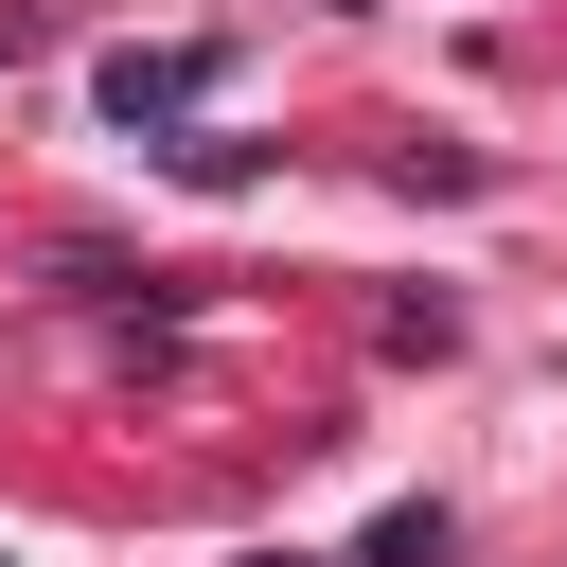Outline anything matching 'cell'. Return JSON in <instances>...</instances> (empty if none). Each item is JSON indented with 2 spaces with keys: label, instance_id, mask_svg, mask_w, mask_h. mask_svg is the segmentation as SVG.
Instances as JSON below:
<instances>
[{
  "label": "cell",
  "instance_id": "7a4b0ae2",
  "mask_svg": "<svg viewBox=\"0 0 567 567\" xmlns=\"http://www.w3.org/2000/svg\"><path fill=\"white\" fill-rule=\"evenodd\" d=\"M443 549H461V532H443V514H390V532H372V549H354V567H443Z\"/></svg>",
  "mask_w": 567,
  "mask_h": 567
},
{
  "label": "cell",
  "instance_id": "6da1fadb",
  "mask_svg": "<svg viewBox=\"0 0 567 567\" xmlns=\"http://www.w3.org/2000/svg\"><path fill=\"white\" fill-rule=\"evenodd\" d=\"M213 53H106V124H195Z\"/></svg>",
  "mask_w": 567,
  "mask_h": 567
}]
</instances>
